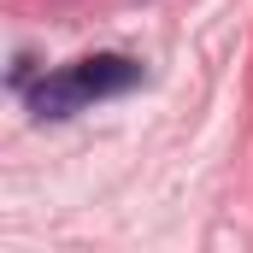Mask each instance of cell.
I'll return each instance as SVG.
<instances>
[{
    "mask_svg": "<svg viewBox=\"0 0 253 253\" xmlns=\"http://www.w3.org/2000/svg\"><path fill=\"white\" fill-rule=\"evenodd\" d=\"M135 83H141V65L135 59H124V53H94V59H77V65H65V71H53V77H42L30 88V112L36 118H71L88 100L129 94Z\"/></svg>",
    "mask_w": 253,
    "mask_h": 253,
    "instance_id": "6da1fadb",
    "label": "cell"
}]
</instances>
